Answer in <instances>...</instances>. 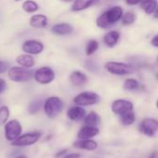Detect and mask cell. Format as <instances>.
Returning <instances> with one entry per match:
<instances>
[{"label": "cell", "instance_id": "6da1fadb", "mask_svg": "<svg viewBox=\"0 0 158 158\" xmlns=\"http://www.w3.org/2000/svg\"><path fill=\"white\" fill-rule=\"evenodd\" d=\"M124 14L123 7L116 5L101 13L96 19V26L100 29H108L121 20Z\"/></svg>", "mask_w": 158, "mask_h": 158}, {"label": "cell", "instance_id": "7a4b0ae2", "mask_svg": "<svg viewBox=\"0 0 158 158\" xmlns=\"http://www.w3.org/2000/svg\"><path fill=\"white\" fill-rule=\"evenodd\" d=\"M44 111L49 118H56L64 108V102L58 96H50L44 102Z\"/></svg>", "mask_w": 158, "mask_h": 158}, {"label": "cell", "instance_id": "3957f363", "mask_svg": "<svg viewBox=\"0 0 158 158\" xmlns=\"http://www.w3.org/2000/svg\"><path fill=\"white\" fill-rule=\"evenodd\" d=\"M106 70L115 76H128L133 73L134 69L131 65L119 61H107L105 64Z\"/></svg>", "mask_w": 158, "mask_h": 158}, {"label": "cell", "instance_id": "277c9868", "mask_svg": "<svg viewBox=\"0 0 158 158\" xmlns=\"http://www.w3.org/2000/svg\"><path fill=\"white\" fill-rule=\"evenodd\" d=\"M7 77L14 82H27L33 78V72L29 69L20 66L10 67L7 70Z\"/></svg>", "mask_w": 158, "mask_h": 158}, {"label": "cell", "instance_id": "5b68a950", "mask_svg": "<svg viewBox=\"0 0 158 158\" xmlns=\"http://www.w3.org/2000/svg\"><path fill=\"white\" fill-rule=\"evenodd\" d=\"M33 79L39 84L47 85L55 81L56 73L51 67L43 66L33 72Z\"/></svg>", "mask_w": 158, "mask_h": 158}, {"label": "cell", "instance_id": "8992f818", "mask_svg": "<svg viewBox=\"0 0 158 158\" xmlns=\"http://www.w3.org/2000/svg\"><path fill=\"white\" fill-rule=\"evenodd\" d=\"M100 102V95L92 91H84L73 98V103L80 106H90L97 105Z\"/></svg>", "mask_w": 158, "mask_h": 158}, {"label": "cell", "instance_id": "52a82bcc", "mask_svg": "<svg viewBox=\"0 0 158 158\" xmlns=\"http://www.w3.org/2000/svg\"><path fill=\"white\" fill-rule=\"evenodd\" d=\"M22 132V126L17 119H12L5 124V138L8 142L17 140Z\"/></svg>", "mask_w": 158, "mask_h": 158}, {"label": "cell", "instance_id": "ba28073f", "mask_svg": "<svg viewBox=\"0 0 158 158\" xmlns=\"http://www.w3.org/2000/svg\"><path fill=\"white\" fill-rule=\"evenodd\" d=\"M110 108L113 114L121 117L126 113L133 111L134 105L131 101L127 99H117L112 102Z\"/></svg>", "mask_w": 158, "mask_h": 158}, {"label": "cell", "instance_id": "9c48e42d", "mask_svg": "<svg viewBox=\"0 0 158 158\" xmlns=\"http://www.w3.org/2000/svg\"><path fill=\"white\" fill-rule=\"evenodd\" d=\"M42 136V133L40 131H31L25 134L20 135L17 140L11 143L13 146L18 147H24V146H31L34 143H36Z\"/></svg>", "mask_w": 158, "mask_h": 158}, {"label": "cell", "instance_id": "30bf717a", "mask_svg": "<svg viewBox=\"0 0 158 158\" xmlns=\"http://www.w3.org/2000/svg\"><path fill=\"white\" fill-rule=\"evenodd\" d=\"M140 131L150 138L156 137L158 133V120L154 118H146L140 124Z\"/></svg>", "mask_w": 158, "mask_h": 158}, {"label": "cell", "instance_id": "8fae6325", "mask_svg": "<svg viewBox=\"0 0 158 158\" xmlns=\"http://www.w3.org/2000/svg\"><path fill=\"white\" fill-rule=\"evenodd\" d=\"M21 49L24 53L31 55V56H37L44 52V44L36 39H30L23 42L21 44Z\"/></svg>", "mask_w": 158, "mask_h": 158}, {"label": "cell", "instance_id": "7c38bea8", "mask_svg": "<svg viewBox=\"0 0 158 158\" xmlns=\"http://www.w3.org/2000/svg\"><path fill=\"white\" fill-rule=\"evenodd\" d=\"M74 31V28L71 24L68 22H59L56 23L51 28V32L57 36H66L69 35Z\"/></svg>", "mask_w": 158, "mask_h": 158}, {"label": "cell", "instance_id": "4fadbf2b", "mask_svg": "<svg viewBox=\"0 0 158 158\" xmlns=\"http://www.w3.org/2000/svg\"><path fill=\"white\" fill-rule=\"evenodd\" d=\"M100 133V130L98 127H93L85 125L80 129L77 133V138L79 140H86V139H93L94 137L97 136Z\"/></svg>", "mask_w": 158, "mask_h": 158}, {"label": "cell", "instance_id": "5bb4252c", "mask_svg": "<svg viewBox=\"0 0 158 158\" xmlns=\"http://www.w3.org/2000/svg\"><path fill=\"white\" fill-rule=\"evenodd\" d=\"M101 0H75L70 6L72 12H81L97 5Z\"/></svg>", "mask_w": 158, "mask_h": 158}, {"label": "cell", "instance_id": "9a60e30c", "mask_svg": "<svg viewBox=\"0 0 158 158\" xmlns=\"http://www.w3.org/2000/svg\"><path fill=\"white\" fill-rule=\"evenodd\" d=\"M67 117L71 121H81L86 117V110L83 108V106H74L68 110Z\"/></svg>", "mask_w": 158, "mask_h": 158}, {"label": "cell", "instance_id": "2e32d148", "mask_svg": "<svg viewBox=\"0 0 158 158\" xmlns=\"http://www.w3.org/2000/svg\"><path fill=\"white\" fill-rule=\"evenodd\" d=\"M120 38H121L120 32L118 31L112 30V31H107L104 35L103 41H104V44H106V46H107L109 48H113L118 44Z\"/></svg>", "mask_w": 158, "mask_h": 158}, {"label": "cell", "instance_id": "e0dca14e", "mask_svg": "<svg viewBox=\"0 0 158 158\" xmlns=\"http://www.w3.org/2000/svg\"><path fill=\"white\" fill-rule=\"evenodd\" d=\"M69 81L73 86L80 87L88 81V77L81 70H74L69 75Z\"/></svg>", "mask_w": 158, "mask_h": 158}, {"label": "cell", "instance_id": "ac0fdd59", "mask_svg": "<svg viewBox=\"0 0 158 158\" xmlns=\"http://www.w3.org/2000/svg\"><path fill=\"white\" fill-rule=\"evenodd\" d=\"M29 23L34 29H43L48 25V18L44 14H34L30 18Z\"/></svg>", "mask_w": 158, "mask_h": 158}, {"label": "cell", "instance_id": "d6986e66", "mask_svg": "<svg viewBox=\"0 0 158 158\" xmlns=\"http://www.w3.org/2000/svg\"><path fill=\"white\" fill-rule=\"evenodd\" d=\"M73 146L80 150H85V151H94L97 149L98 144L93 139H86V140H79L73 143Z\"/></svg>", "mask_w": 158, "mask_h": 158}, {"label": "cell", "instance_id": "ffe728a7", "mask_svg": "<svg viewBox=\"0 0 158 158\" xmlns=\"http://www.w3.org/2000/svg\"><path fill=\"white\" fill-rule=\"evenodd\" d=\"M16 63L22 68L31 69L35 65V59H34L33 56L23 53V54H20L17 56Z\"/></svg>", "mask_w": 158, "mask_h": 158}, {"label": "cell", "instance_id": "44dd1931", "mask_svg": "<svg viewBox=\"0 0 158 158\" xmlns=\"http://www.w3.org/2000/svg\"><path fill=\"white\" fill-rule=\"evenodd\" d=\"M140 6L146 15H154L158 6V0H143Z\"/></svg>", "mask_w": 158, "mask_h": 158}, {"label": "cell", "instance_id": "7402d4cb", "mask_svg": "<svg viewBox=\"0 0 158 158\" xmlns=\"http://www.w3.org/2000/svg\"><path fill=\"white\" fill-rule=\"evenodd\" d=\"M44 106V102L41 98H36L33 99L32 101L30 102L29 106H28V113L30 115H35L36 113H38L41 108Z\"/></svg>", "mask_w": 158, "mask_h": 158}, {"label": "cell", "instance_id": "603a6c76", "mask_svg": "<svg viewBox=\"0 0 158 158\" xmlns=\"http://www.w3.org/2000/svg\"><path fill=\"white\" fill-rule=\"evenodd\" d=\"M21 8L24 12L28 14H32L39 9V5L34 0H25L21 4Z\"/></svg>", "mask_w": 158, "mask_h": 158}, {"label": "cell", "instance_id": "cb8c5ba5", "mask_svg": "<svg viewBox=\"0 0 158 158\" xmlns=\"http://www.w3.org/2000/svg\"><path fill=\"white\" fill-rule=\"evenodd\" d=\"M100 44L95 39H91L87 42L85 45V55L87 56H92L99 49Z\"/></svg>", "mask_w": 158, "mask_h": 158}, {"label": "cell", "instance_id": "d4e9b609", "mask_svg": "<svg viewBox=\"0 0 158 158\" xmlns=\"http://www.w3.org/2000/svg\"><path fill=\"white\" fill-rule=\"evenodd\" d=\"M84 123L88 126L97 127L100 123V116L95 111H91L86 117L84 118Z\"/></svg>", "mask_w": 158, "mask_h": 158}, {"label": "cell", "instance_id": "484cf974", "mask_svg": "<svg viewBox=\"0 0 158 158\" xmlns=\"http://www.w3.org/2000/svg\"><path fill=\"white\" fill-rule=\"evenodd\" d=\"M141 87L140 82L134 78H128L123 82V89L129 92H133Z\"/></svg>", "mask_w": 158, "mask_h": 158}, {"label": "cell", "instance_id": "4316f807", "mask_svg": "<svg viewBox=\"0 0 158 158\" xmlns=\"http://www.w3.org/2000/svg\"><path fill=\"white\" fill-rule=\"evenodd\" d=\"M137 19V16L134 12L132 11H127V12H124L122 18H121V23L125 26H130V25H132Z\"/></svg>", "mask_w": 158, "mask_h": 158}, {"label": "cell", "instance_id": "83f0119b", "mask_svg": "<svg viewBox=\"0 0 158 158\" xmlns=\"http://www.w3.org/2000/svg\"><path fill=\"white\" fill-rule=\"evenodd\" d=\"M135 120H136V114L134 111H131L120 117V122L124 126H131L135 122Z\"/></svg>", "mask_w": 158, "mask_h": 158}, {"label": "cell", "instance_id": "f1b7e54d", "mask_svg": "<svg viewBox=\"0 0 158 158\" xmlns=\"http://www.w3.org/2000/svg\"><path fill=\"white\" fill-rule=\"evenodd\" d=\"M10 111L6 106H0V125H5L9 118Z\"/></svg>", "mask_w": 158, "mask_h": 158}, {"label": "cell", "instance_id": "f546056e", "mask_svg": "<svg viewBox=\"0 0 158 158\" xmlns=\"http://www.w3.org/2000/svg\"><path fill=\"white\" fill-rule=\"evenodd\" d=\"M85 66H86V68H87L90 71H95V70L98 69V66L96 65L95 61L91 60V59H89V60H87V61L85 62Z\"/></svg>", "mask_w": 158, "mask_h": 158}, {"label": "cell", "instance_id": "4dcf8cb0", "mask_svg": "<svg viewBox=\"0 0 158 158\" xmlns=\"http://www.w3.org/2000/svg\"><path fill=\"white\" fill-rule=\"evenodd\" d=\"M9 69V64L6 61H3V60H0V74L7 71Z\"/></svg>", "mask_w": 158, "mask_h": 158}, {"label": "cell", "instance_id": "1f68e13d", "mask_svg": "<svg viewBox=\"0 0 158 158\" xmlns=\"http://www.w3.org/2000/svg\"><path fill=\"white\" fill-rule=\"evenodd\" d=\"M150 44H151L152 46L158 48V34H156L155 36L152 37V39L150 41Z\"/></svg>", "mask_w": 158, "mask_h": 158}, {"label": "cell", "instance_id": "d6a6232c", "mask_svg": "<svg viewBox=\"0 0 158 158\" xmlns=\"http://www.w3.org/2000/svg\"><path fill=\"white\" fill-rule=\"evenodd\" d=\"M6 89V82L4 79L0 78V94H3Z\"/></svg>", "mask_w": 158, "mask_h": 158}, {"label": "cell", "instance_id": "836d02e7", "mask_svg": "<svg viewBox=\"0 0 158 158\" xmlns=\"http://www.w3.org/2000/svg\"><path fill=\"white\" fill-rule=\"evenodd\" d=\"M142 1H143V0H125L126 4L129 5V6H132L140 5Z\"/></svg>", "mask_w": 158, "mask_h": 158}, {"label": "cell", "instance_id": "e575fe53", "mask_svg": "<svg viewBox=\"0 0 158 158\" xmlns=\"http://www.w3.org/2000/svg\"><path fill=\"white\" fill-rule=\"evenodd\" d=\"M67 153H68V149H62V150H60L59 152H57V153L55 155V157L62 158L65 155H67Z\"/></svg>", "mask_w": 158, "mask_h": 158}, {"label": "cell", "instance_id": "d590c367", "mask_svg": "<svg viewBox=\"0 0 158 158\" xmlns=\"http://www.w3.org/2000/svg\"><path fill=\"white\" fill-rule=\"evenodd\" d=\"M81 155L79 153H70V154H67L65 155L62 158H80Z\"/></svg>", "mask_w": 158, "mask_h": 158}, {"label": "cell", "instance_id": "8d00e7d4", "mask_svg": "<svg viewBox=\"0 0 158 158\" xmlns=\"http://www.w3.org/2000/svg\"><path fill=\"white\" fill-rule=\"evenodd\" d=\"M157 156H158V152L155 151V152H153V153L148 156V158H157Z\"/></svg>", "mask_w": 158, "mask_h": 158}, {"label": "cell", "instance_id": "74e56055", "mask_svg": "<svg viewBox=\"0 0 158 158\" xmlns=\"http://www.w3.org/2000/svg\"><path fill=\"white\" fill-rule=\"evenodd\" d=\"M60 1L63 3H73L75 0H60Z\"/></svg>", "mask_w": 158, "mask_h": 158}, {"label": "cell", "instance_id": "f35d334b", "mask_svg": "<svg viewBox=\"0 0 158 158\" xmlns=\"http://www.w3.org/2000/svg\"><path fill=\"white\" fill-rule=\"evenodd\" d=\"M154 17H155L156 19H158V6L157 8H156V12L154 13Z\"/></svg>", "mask_w": 158, "mask_h": 158}, {"label": "cell", "instance_id": "ab89813d", "mask_svg": "<svg viewBox=\"0 0 158 158\" xmlns=\"http://www.w3.org/2000/svg\"><path fill=\"white\" fill-rule=\"evenodd\" d=\"M16 158H28L26 156H17Z\"/></svg>", "mask_w": 158, "mask_h": 158}, {"label": "cell", "instance_id": "60d3db41", "mask_svg": "<svg viewBox=\"0 0 158 158\" xmlns=\"http://www.w3.org/2000/svg\"><path fill=\"white\" fill-rule=\"evenodd\" d=\"M15 2H20V1H22V0H14Z\"/></svg>", "mask_w": 158, "mask_h": 158}, {"label": "cell", "instance_id": "b9f144b4", "mask_svg": "<svg viewBox=\"0 0 158 158\" xmlns=\"http://www.w3.org/2000/svg\"><path fill=\"white\" fill-rule=\"evenodd\" d=\"M156 107H157V109H158V99H157V101H156Z\"/></svg>", "mask_w": 158, "mask_h": 158}, {"label": "cell", "instance_id": "7bdbcfd3", "mask_svg": "<svg viewBox=\"0 0 158 158\" xmlns=\"http://www.w3.org/2000/svg\"><path fill=\"white\" fill-rule=\"evenodd\" d=\"M157 63H158V56H157Z\"/></svg>", "mask_w": 158, "mask_h": 158}, {"label": "cell", "instance_id": "ee69618b", "mask_svg": "<svg viewBox=\"0 0 158 158\" xmlns=\"http://www.w3.org/2000/svg\"><path fill=\"white\" fill-rule=\"evenodd\" d=\"M157 79H158V75H157Z\"/></svg>", "mask_w": 158, "mask_h": 158}, {"label": "cell", "instance_id": "f6af8a7d", "mask_svg": "<svg viewBox=\"0 0 158 158\" xmlns=\"http://www.w3.org/2000/svg\"><path fill=\"white\" fill-rule=\"evenodd\" d=\"M0 103H1V101H0Z\"/></svg>", "mask_w": 158, "mask_h": 158}]
</instances>
